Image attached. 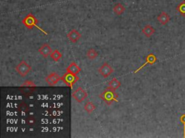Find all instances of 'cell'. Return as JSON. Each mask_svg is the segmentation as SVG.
Masks as SVG:
<instances>
[{
    "label": "cell",
    "instance_id": "cell-1",
    "mask_svg": "<svg viewBox=\"0 0 185 138\" xmlns=\"http://www.w3.org/2000/svg\"><path fill=\"white\" fill-rule=\"evenodd\" d=\"M99 97L109 106L114 101L118 102V99H118L119 95L118 94L116 93V91L106 89L99 95Z\"/></svg>",
    "mask_w": 185,
    "mask_h": 138
},
{
    "label": "cell",
    "instance_id": "cell-10",
    "mask_svg": "<svg viewBox=\"0 0 185 138\" xmlns=\"http://www.w3.org/2000/svg\"><path fill=\"white\" fill-rule=\"evenodd\" d=\"M67 38L72 43H75L80 40V38H81V34L77 30L73 29L67 34Z\"/></svg>",
    "mask_w": 185,
    "mask_h": 138
},
{
    "label": "cell",
    "instance_id": "cell-9",
    "mask_svg": "<svg viewBox=\"0 0 185 138\" xmlns=\"http://www.w3.org/2000/svg\"><path fill=\"white\" fill-rule=\"evenodd\" d=\"M52 50L50 47V45L48 43H44L38 49V53L42 55L44 58H47L49 55H51L52 53Z\"/></svg>",
    "mask_w": 185,
    "mask_h": 138
},
{
    "label": "cell",
    "instance_id": "cell-17",
    "mask_svg": "<svg viewBox=\"0 0 185 138\" xmlns=\"http://www.w3.org/2000/svg\"><path fill=\"white\" fill-rule=\"evenodd\" d=\"M86 56L90 60H95L96 58L98 56V53L94 48H90L87 51Z\"/></svg>",
    "mask_w": 185,
    "mask_h": 138
},
{
    "label": "cell",
    "instance_id": "cell-13",
    "mask_svg": "<svg viewBox=\"0 0 185 138\" xmlns=\"http://www.w3.org/2000/svg\"><path fill=\"white\" fill-rule=\"evenodd\" d=\"M155 30L153 27H152L150 25H147L143 28V29L142 30V34L145 36L146 38H150L153 34L155 33Z\"/></svg>",
    "mask_w": 185,
    "mask_h": 138
},
{
    "label": "cell",
    "instance_id": "cell-15",
    "mask_svg": "<svg viewBox=\"0 0 185 138\" xmlns=\"http://www.w3.org/2000/svg\"><path fill=\"white\" fill-rule=\"evenodd\" d=\"M113 13L117 16L121 15L125 12L124 6L121 3H117L113 8Z\"/></svg>",
    "mask_w": 185,
    "mask_h": 138
},
{
    "label": "cell",
    "instance_id": "cell-14",
    "mask_svg": "<svg viewBox=\"0 0 185 138\" xmlns=\"http://www.w3.org/2000/svg\"><path fill=\"white\" fill-rule=\"evenodd\" d=\"M121 82L117 79V78H113L109 82V84H108V87L106 89L113 90V91H116L118 89H119V87L121 86Z\"/></svg>",
    "mask_w": 185,
    "mask_h": 138
},
{
    "label": "cell",
    "instance_id": "cell-3",
    "mask_svg": "<svg viewBox=\"0 0 185 138\" xmlns=\"http://www.w3.org/2000/svg\"><path fill=\"white\" fill-rule=\"evenodd\" d=\"M16 71L21 77H25L31 71L32 68L30 64H28L26 61H20V63L16 66Z\"/></svg>",
    "mask_w": 185,
    "mask_h": 138
},
{
    "label": "cell",
    "instance_id": "cell-12",
    "mask_svg": "<svg viewBox=\"0 0 185 138\" xmlns=\"http://www.w3.org/2000/svg\"><path fill=\"white\" fill-rule=\"evenodd\" d=\"M67 72L71 73V74L78 75L79 73L81 71V68L78 66L75 62H72L69 65V66L67 67L66 69Z\"/></svg>",
    "mask_w": 185,
    "mask_h": 138
},
{
    "label": "cell",
    "instance_id": "cell-8",
    "mask_svg": "<svg viewBox=\"0 0 185 138\" xmlns=\"http://www.w3.org/2000/svg\"><path fill=\"white\" fill-rule=\"evenodd\" d=\"M145 63H143V65H142L140 67V68H138L137 70L135 71L134 72V74H136V73H138V71H140V70H141L142 68H143L145 66H146L147 65L150 64V65H153L154 63H155L156 62H157V57L155 56V55L153 54V53H150V54H148L147 55V57H146L145 58Z\"/></svg>",
    "mask_w": 185,
    "mask_h": 138
},
{
    "label": "cell",
    "instance_id": "cell-5",
    "mask_svg": "<svg viewBox=\"0 0 185 138\" xmlns=\"http://www.w3.org/2000/svg\"><path fill=\"white\" fill-rule=\"evenodd\" d=\"M72 96L75 101L78 103H82L88 97V93L82 87H78L75 91H73Z\"/></svg>",
    "mask_w": 185,
    "mask_h": 138
},
{
    "label": "cell",
    "instance_id": "cell-16",
    "mask_svg": "<svg viewBox=\"0 0 185 138\" xmlns=\"http://www.w3.org/2000/svg\"><path fill=\"white\" fill-rule=\"evenodd\" d=\"M84 109H85V111L88 113V114H91V113H92L94 111L96 110V105L92 102V101H87V102L86 103V104H85Z\"/></svg>",
    "mask_w": 185,
    "mask_h": 138
},
{
    "label": "cell",
    "instance_id": "cell-18",
    "mask_svg": "<svg viewBox=\"0 0 185 138\" xmlns=\"http://www.w3.org/2000/svg\"><path fill=\"white\" fill-rule=\"evenodd\" d=\"M51 58L54 61L58 62L62 58V54L58 50H54L51 54Z\"/></svg>",
    "mask_w": 185,
    "mask_h": 138
},
{
    "label": "cell",
    "instance_id": "cell-2",
    "mask_svg": "<svg viewBox=\"0 0 185 138\" xmlns=\"http://www.w3.org/2000/svg\"><path fill=\"white\" fill-rule=\"evenodd\" d=\"M22 22H23V24L24 25V26L28 29L32 30L34 27H36V28L39 29L40 30L43 31L45 34H47V32H44L41 28H40L38 26V20H37V18H36V17L32 14V13H29L28 15H27L26 16L23 18Z\"/></svg>",
    "mask_w": 185,
    "mask_h": 138
},
{
    "label": "cell",
    "instance_id": "cell-4",
    "mask_svg": "<svg viewBox=\"0 0 185 138\" xmlns=\"http://www.w3.org/2000/svg\"><path fill=\"white\" fill-rule=\"evenodd\" d=\"M61 80L65 83L67 86L72 89L73 86L79 80V77L77 75L71 74V73L67 72L61 76Z\"/></svg>",
    "mask_w": 185,
    "mask_h": 138
},
{
    "label": "cell",
    "instance_id": "cell-19",
    "mask_svg": "<svg viewBox=\"0 0 185 138\" xmlns=\"http://www.w3.org/2000/svg\"><path fill=\"white\" fill-rule=\"evenodd\" d=\"M176 9L182 16L185 17V0L182 1V2L179 3V5L176 6Z\"/></svg>",
    "mask_w": 185,
    "mask_h": 138
},
{
    "label": "cell",
    "instance_id": "cell-21",
    "mask_svg": "<svg viewBox=\"0 0 185 138\" xmlns=\"http://www.w3.org/2000/svg\"><path fill=\"white\" fill-rule=\"evenodd\" d=\"M179 120H180L181 123L184 125V137H185V114L181 115Z\"/></svg>",
    "mask_w": 185,
    "mask_h": 138
},
{
    "label": "cell",
    "instance_id": "cell-20",
    "mask_svg": "<svg viewBox=\"0 0 185 138\" xmlns=\"http://www.w3.org/2000/svg\"><path fill=\"white\" fill-rule=\"evenodd\" d=\"M21 86H26V87H30V88H35L36 87V85L33 83V81L30 80H25L24 83L21 84Z\"/></svg>",
    "mask_w": 185,
    "mask_h": 138
},
{
    "label": "cell",
    "instance_id": "cell-6",
    "mask_svg": "<svg viewBox=\"0 0 185 138\" xmlns=\"http://www.w3.org/2000/svg\"><path fill=\"white\" fill-rule=\"evenodd\" d=\"M114 70L109 63H104L102 66L98 68V73L103 76V78H108L111 74H113Z\"/></svg>",
    "mask_w": 185,
    "mask_h": 138
},
{
    "label": "cell",
    "instance_id": "cell-7",
    "mask_svg": "<svg viewBox=\"0 0 185 138\" xmlns=\"http://www.w3.org/2000/svg\"><path fill=\"white\" fill-rule=\"evenodd\" d=\"M60 80H61V77H60V76H59V74H57V73L55 72L50 74L49 76L46 78V83L51 86H55Z\"/></svg>",
    "mask_w": 185,
    "mask_h": 138
},
{
    "label": "cell",
    "instance_id": "cell-11",
    "mask_svg": "<svg viewBox=\"0 0 185 138\" xmlns=\"http://www.w3.org/2000/svg\"><path fill=\"white\" fill-rule=\"evenodd\" d=\"M170 16H169L166 12H162L161 14L157 17V20L161 23L162 25H166L167 23L170 21Z\"/></svg>",
    "mask_w": 185,
    "mask_h": 138
}]
</instances>
